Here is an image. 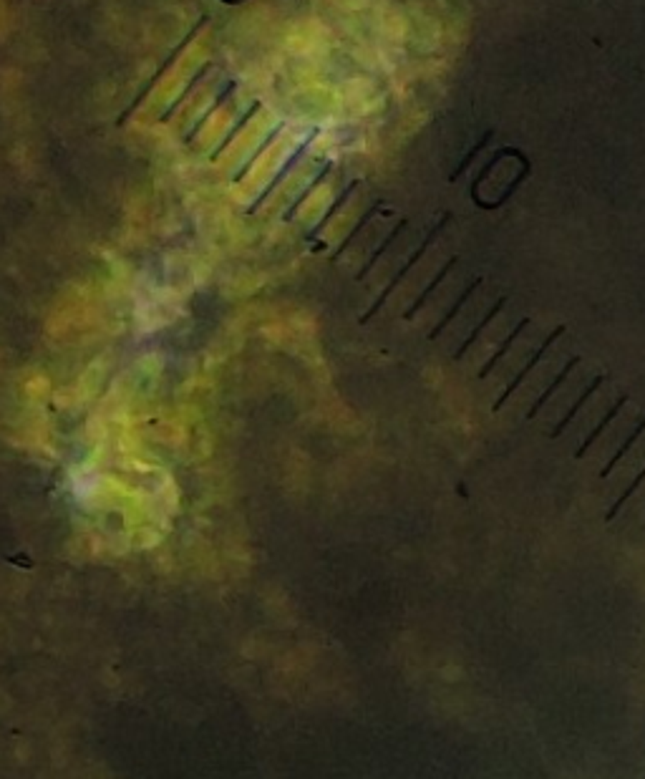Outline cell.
I'll return each mask as SVG.
<instances>
[{
	"label": "cell",
	"instance_id": "obj_1",
	"mask_svg": "<svg viewBox=\"0 0 645 779\" xmlns=\"http://www.w3.org/2000/svg\"><path fill=\"white\" fill-rule=\"evenodd\" d=\"M446 222H449V215H444V219H441V222L436 224L434 230H431V232H428L426 237H423V242H421V245H418V248H416V253L411 255V258L406 260L404 265L399 267V272H396V275H393V278L388 280V285H386V288H383V293H381V296L375 298V301H373V306H370L368 310H366V313L361 315V323H368V320L373 318V315L378 313V310H381V308H383V303H386L388 298H391V293H393V290L399 288V285H401V280H404L406 275H409V270H411V267L416 265L418 260H421L423 255H426V250L431 248V242L436 240V235H439V230H444V224H446Z\"/></svg>",
	"mask_w": 645,
	"mask_h": 779
},
{
	"label": "cell",
	"instance_id": "obj_2",
	"mask_svg": "<svg viewBox=\"0 0 645 779\" xmlns=\"http://www.w3.org/2000/svg\"><path fill=\"white\" fill-rule=\"evenodd\" d=\"M562 333H565V325H557V328H555V331H552L550 336L545 338V343H542L540 349H537V351H534V354H532V358L527 361V366H524L522 371H517V376H514V378H512V381H510V386H507V389L502 391V394H499V399H497V401H494L492 411H499V409L505 406V401H507V399H510V396L514 394L517 389H519V384H522L524 378L529 376V371H532V368L537 366V363H540L542 358H545V354H547V351H550V346H552V343H555V341H557V338L562 336Z\"/></svg>",
	"mask_w": 645,
	"mask_h": 779
},
{
	"label": "cell",
	"instance_id": "obj_3",
	"mask_svg": "<svg viewBox=\"0 0 645 779\" xmlns=\"http://www.w3.org/2000/svg\"><path fill=\"white\" fill-rule=\"evenodd\" d=\"M605 378H608V376H605V373H600V376H595V378H593V381H590V386H587V389H585V391H582V394H580V396H577V401H575V404H572V406H569V411H567V413H565V416H562V419H560V421H557V426H555V431H552V434H550V437H552V439H557V437H562V431H565V426H567V424H569V421H572V419H575V416H577V411H580V409H582V406H585V401H590V396H593V394H595V391H598V389H600V386H603V384H605Z\"/></svg>",
	"mask_w": 645,
	"mask_h": 779
},
{
	"label": "cell",
	"instance_id": "obj_4",
	"mask_svg": "<svg viewBox=\"0 0 645 779\" xmlns=\"http://www.w3.org/2000/svg\"><path fill=\"white\" fill-rule=\"evenodd\" d=\"M625 404H628V394H622L620 399H617V401L613 404L610 409H608V413H605L603 419L598 421V426H595V429L590 431V437H587L585 442L580 444V449H577V452H575V459H582V457H585V452H587V449H590V447H593L595 442H598V439H600V434H603V431L608 429V424H610V421L615 419L617 413H620L622 409H625Z\"/></svg>",
	"mask_w": 645,
	"mask_h": 779
},
{
	"label": "cell",
	"instance_id": "obj_5",
	"mask_svg": "<svg viewBox=\"0 0 645 779\" xmlns=\"http://www.w3.org/2000/svg\"><path fill=\"white\" fill-rule=\"evenodd\" d=\"M527 325H529V318H522V320H519V323L514 325V331H512L510 336L505 338V341L499 343V346H497V351H494V354H492V358H489L487 363H484V366L479 368V373H476V378H487L489 373L494 371V366H497L499 361L505 358V356H507V351L512 349V343H514L517 338H519V333H522L524 328H527Z\"/></svg>",
	"mask_w": 645,
	"mask_h": 779
},
{
	"label": "cell",
	"instance_id": "obj_6",
	"mask_svg": "<svg viewBox=\"0 0 645 779\" xmlns=\"http://www.w3.org/2000/svg\"><path fill=\"white\" fill-rule=\"evenodd\" d=\"M580 361H582L580 356H572V358H569L567 363H565V368H562V371L557 373V376H555V381H552V384H550V389H547V391H542V394H540V399H537V401L532 404V409H529V411H527V416H524V419L529 421V419H534V416H537V413H540V409L545 406V401H550V399H552V394H555V391H557L560 386H562L565 381H567L569 371H572V368H575L577 363H580Z\"/></svg>",
	"mask_w": 645,
	"mask_h": 779
},
{
	"label": "cell",
	"instance_id": "obj_7",
	"mask_svg": "<svg viewBox=\"0 0 645 779\" xmlns=\"http://www.w3.org/2000/svg\"><path fill=\"white\" fill-rule=\"evenodd\" d=\"M481 283H484V278H474V280H471V285H466V288H464V293H462V296L457 298V301H454V306L449 308V313H446L444 318H441L439 323H436V328H434V331L428 333V341H436V338H439L441 333H444V328H446V325H449V323H452L454 318H457V315H459V310H462V308H464V303H466V301H469L471 296H474V290L479 288Z\"/></svg>",
	"mask_w": 645,
	"mask_h": 779
},
{
	"label": "cell",
	"instance_id": "obj_8",
	"mask_svg": "<svg viewBox=\"0 0 645 779\" xmlns=\"http://www.w3.org/2000/svg\"><path fill=\"white\" fill-rule=\"evenodd\" d=\"M507 301H510V298H507V296H502V298H499L497 303H494V308H492V310H489V313L484 315V318H481L479 323L474 325V331L469 333V338H466V341H464L462 346H459V351H457V354H454V361H462V358H464V354H466V351H469L471 346H474V343L479 341V336H481V333H484V328H487V325L492 323L494 318H497V313H499V310H505Z\"/></svg>",
	"mask_w": 645,
	"mask_h": 779
},
{
	"label": "cell",
	"instance_id": "obj_9",
	"mask_svg": "<svg viewBox=\"0 0 645 779\" xmlns=\"http://www.w3.org/2000/svg\"><path fill=\"white\" fill-rule=\"evenodd\" d=\"M454 265H457V258H449V260H446V265L441 267L439 272H436V275H434V280H431V283L426 285V290H423V293H421V296L416 298V301L411 303V308H409V310H406V313H404V318H406V320H411V318H414V315L418 313V310H421V308H423V303H426L428 298H431V293H434V290L439 288L441 283H444V278H446V275H449V270H452Z\"/></svg>",
	"mask_w": 645,
	"mask_h": 779
},
{
	"label": "cell",
	"instance_id": "obj_10",
	"mask_svg": "<svg viewBox=\"0 0 645 779\" xmlns=\"http://www.w3.org/2000/svg\"><path fill=\"white\" fill-rule=\"evenodd\" d=\"M406 224H409V222H406V219H401V222L396 224V227H393V232H391V235H388L386 240H383L381 245H378V250H375V253L370 255V258H368V262H366V265L361 267V272H358V275H356V280H363L366 275H368V272L373 270V265H375V262H378V260L383 258V253H386V250L391 248V245H393V240H396V237H399L401 232L406 230Z\"/></svg>",
	"mask_w": 645,
	"mask_h": 779
},
{
	"label": "cell",
	"instance_id": "obj_11",
	"mask_svg": "<svg viewBox=\"0 0 645 779\" xmlns=\"http://www.w3.org/2000/svg\"><path fill=\"white\" fill-rule=\"evenodd\" d=\"M643 431H645V416H643V419L638 421V426H635V429H633V434H630V437H628V439H625V442L620 444V449H617L615 454L610 457V461H608V464L603 466V472H600V479L610 477V472H613V469H615V464H617V461L622 459V457L628 454V449L633 447L635 442H638V437H640V434H643Z\"/></svg>",
	"mask_w": 645,
	"mask_h": 779
},
{
	"label": "cell",
	"instance_id": "obj_12",
	"mask_svg": "<svg viewBox=\"0 0 645 779\" xmlns=\"http://www.w3.org/2000/svg\"><path fill=\"white\" fill-rule=\"evenodd\" d=\"M375 210H378V205H375V207H370L368 212H366L363 217L358 219L356 230H351V232H348V235H346V240L340 242V245H338V250H335V253H333V258H330V262H335V260H338L340 255H343V253H346L348 248H351V245H353V240H356V237L361 235V230H363L366 224H368V219H370V217H373V215H375Z\"/></svg>",
	"mask_w": 645,
	"mask_h": 779
},
{
	"label": "cell",
	"instance_id": "obj_13",
	"mask_svg": "<svg viewBox=\"0 0 645 779\" xmlns=\"http://www.w3.org/2000/svg\"><path fill=\"white\" fill-rule=\"evenodd\" d=\"M643 482H645V466H643V469H640V472H638V477H635L633 482H630V487H628V490L622 492V495H620V497H617V500H615V505H613V507H610V512L605 514V522H610V519L615 517L617 512H620V507H622V505H625V502L630 500V497H633V492L638 490V487H640V484H643Z\"/></svg>",
	"mask_w": 645,
	"mask_h": 779
},
{
	"label": "cell",
	"instance_id": "obj_14",
	"mask_svg": "<svg viewBox=\"0 0 645 779\" xmlns=\"http://www.w3.org/2000/svg\"><path fill=\"white\" fill-rule=\"evenodd\" d=\"M353 189H356V182H353V184H351V187H348V189H346V192H343V195H340V200H338V202H335V205H333V207H330V210H328V212H325V215H322V219H320V222H318V224H315V230H313V235H311V237H315V235H318V232H322V227H325V224H328V222H330V219H333V215H335V212H338V207H340V205H343V202H346V200H348V197H351V195H353Z\"/></svg>",
	"mask_w": 645,
	"mask_h": 779
}]
</instances>
